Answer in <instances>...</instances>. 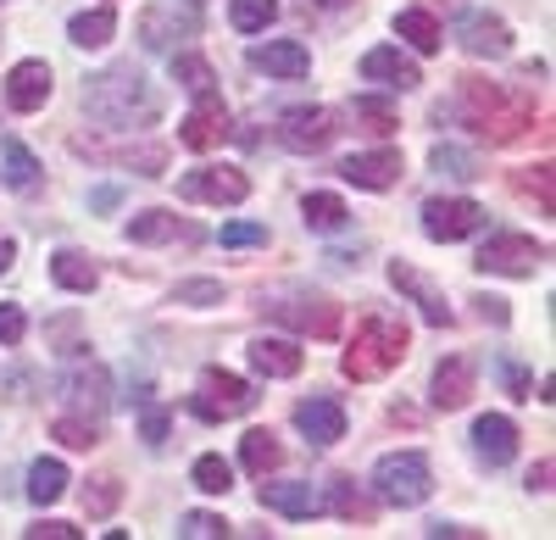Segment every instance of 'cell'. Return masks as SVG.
Masks as SVG:
<instances>
[{"label":"cell","mask_w":556,"mask_h":540,"mask_svg":"<svg viewBox=\"0 0 556 540\" xmlns=\"http://www.w3.org/2000/svg\"><path fill=\"white\" fill-rule=\"evenodd\" d=\"M451 112L490 146H518L534 128V96H523L513 84H490V78H456Z\"/></svg>","instance_id":"cell-1"},{"label":"cell","mask_w":556,"mask_h":540,"mask_svg":"<svg viewBox=\"0 0 556 540\" xmlns=\"http://www.w3.org/2000/svg\"><path fill=\"white\" fill-rule=\"evenodd\" d=\"M84 106H89V117L96 123H106V128H151L156 117H162V96L146 84V73H134V62L128 67H112V73H101V78H89V89H84Z\"/></svg>","instance_id":"cell-2"},{"label":"cell","mask_w":556,"mask_h":540,"mask_svg":"<svg viewBox=\"0 0 556 540\" xmlns=\"http://www.w3.org/2000/svg\"><path fill=\"white\" fill-rule=\"evenodd\" d=\"M406 346H412V335H406L401 318H390V312H367V318L356 324V340H351L345 356H340V368H345V379H356V385L384 379V374L401 368Z\"/></svg>","instance_id":"cell-3"},{"label":"cell","mask_w":556,"mask_h":540,"mask_svg":"<svg viewBox=\"0 0 556 540\" xmlns=\"http://www.w3.org/2000/svg\"><path fill=\"white\" fill-rule=\"evenodd\" d=\"M374 490L390 507H424L429 490H434V468H429L424 452H390L374 468Z\"/></svg>","instance_id":"cell-4"},{"label":"cell","mask_w":556,"mask_h":540,"mask_svg":"<svg viewBox=\"0 0 556 540\" xmlns=\"http://www.w3.org/2000/svg\"><path fill=\"white\" fill-rule=\"evenodd\" d=\"M545 262V246L529 235H490L479 251V274H501V279H534V267Z\"/></svg>","instance_id":"cell-5"},{"label":"cell","mask_w":556,"mask_h":540,"mask_svg":"<svg viewBox=\"0 0 556 540\" xmlns=\"http://www.w3.org/2000/svg\"><path fill=\"white\" fill-rule=\"evenodd\" d=\"M190 407L201 413V418H240V413H251L256 407V390L240 379V374H228V368H206L201 374V395L190 401Z\"/></svg>","instance_id":"cell-6"},{"label":"cell","mask_w":556,"mask_h":540,"mask_svg":"<svg viewBox=\"0 0 556 540\" xmlns=\"http://www.w3.org/2000/svg\"><path fill=\"white\" fill-rule=\"evenodd\" d=\"M484 229V206L468 201V196H434L424 206V235L440 240V246H456V240H468Z\"/></svg>","instance_id":"cell-7"},{"label":"cell","mask_w":556,"mask_h":540,"mask_svg":"<svg viewBox=\"0 0 556 540\" xmlns=\"http://www.w3.org/2000/svg\"><path fill=\"white\" fill-rule=\"evenodd\" d=\"M178 196L201 201V206H240L251 196V178L240 167H195L178 178Z\"/></svg>","instance_id":"cell-8"},{"label":"cell","mask_w":556,"mask_h":540,"mask_svg":"<svg viewBox=\"0 0 556 540\" xmlns=\"http://www.w3.org/2000/svg\"><path fill=\"white\" fill-rule=\"evenodd\" d=\"M223 134H228V106L217 101V89H206V96H195L190 117L178 123V140L190 146V151H212Z\"/></svg>","instance_id":"cell-9"},{"label":"cell","mask_w":556,"mask_h":540,"mask_svg":"<svg viewBox=\"0 0 556 540\" xmlns=\"http://www.w3.org/2000/svg\"><path fill=\"white\" fill-rule=\"evenodd\" d=\"M456 39H462L468 56H506L513 51V28H506L501 17H490V12H462L456 17Z\"/></svg>","instance_id":"cell-10"},{"label":"cell","mask_w":556,"mask_h":540,"mask_svg":"<svg viewBox=\"0 0 556 540\" xmlns=\"http://www.w3.org/2000/svg\"><path fill=\"white\" fill-rule=\"evenodd\" d=\"M334 112L323 106H301V112H285V123H278V140H285L290 151H323L334 140Z\"/></svg>","instance_id":"cell-11"},{"label":"cell","mask_w":556,"mask_h":540,"mask_svg":"<svg viewBox=\"0 0 556 540\" xmlns=\"http://www.w3.org/2000/svg\"><path fill=\"white\" fill-rule=\"evenodd\" d=\"M273 318L285 329H295V335H312V340L340 335V306L334 301H285V306H273Z\"/></svg>","instance_id":"cell-12"},{"label":"cell","mask_w":556,"mask_h":540,"mask_svg":"<svg viewBox=\"0 0 556 540\" xmlns=\"http://www.w3.org/2000/svg\"><path fill=\"white\" fill-rule=\"evenodd\" d=\"M390 285L401 290V296H412V306L424 312V324H434V329H451V306H445V296L417 274L412 262H390Z\"/></svg>","instance_id":"cell-13"},{"label":"cell","mask_w":556,"mask_h":540,"mask_svg":"<svg viewBox=\"0 0 556 540\" xmlns=\"http://www.w3.org/2000/svg\"><path fill=\"white\" fill-rule=\"evenodd\" d=\"M340 178L356 190H390L401 178V151H390V146L384 151H356V156L340 162Z\"/></svg>","instance_id":"cell-14"},{"label":"cell","mask_w":556,"mask_h":540,"mask_svg":"<svg viewBox=\"0 0 556 540\" xmlns=\"http://www.w3.org/2000/svg\"><path fill=\"white\" fill-rule=\"evenodd\" d=\"M295 424H301V435L312 440V445H334V440H345V407L334 395H312V401H301L295 407Z\"/></svg>","instance_id":"cell-15"},{"label":"cell","mask_w":556,"mask_h":540,"mask_svg":"<svg viewBox=\"0 0 556 540\" xmlns=\"http://www.w3.org/2000/svg\"><path fill=\"white\" fill-rule=\"evenodd\" d=\"M473 445H479V457L490 463V468H506L518 457V424L506 418V413H484L479 424H473Z\"/></svg>","instance_id":"cell-16"},{"label":"cell","mask_w":556,"mask_h":540,"mask_svg":"<svg viewBox=\"0 0 556 540\" xmlns=\"http://www.w3.org/2000/svg\"><path fill=\"white\" fill-rule=\"evenodd\" d=\"M45 101H51V67L45 62H17L7 73V106L12 112H39Z\"/></svg>","instance_id":"cell-17"},{"label":"cell","mask_w":556,"mask_h":540,"mask_svg":"<svg viewBox=\"0 0 556 540\" xmlns=\"http://www.w3.org/2000/svg\"><path fill=\"white\" fill-rule=\"evenodd\" d=\"M362 78H367V84H384V89H417V84H424L417 62H406L395 45H379V51H367V56H362Z\"/></svg>","instance_id":"cell-18"},{"label":"cell","mask_w":556,"mask_h":540,"mask_svg":"<svg viewBox=\"0 0 556 540\" xmlns=\"http://www.w3.org/2000/svg\"><path fill=\"white\" fill-rule=\"evenodd\" d=\"M251 62L262 73H273V78H306L312 73V51H306L301 39H267V45H256V51H251Z\"/></svg>","instance_id":"cell-19"},{"label":"cell","mask_w":556,"mask_h":540,"mask_svg":"<svg viewBox=\"0 0 556 540\" xmlns=\"http://www.w3.org/2000/svg\"><path fill=\"white\" fill-rule=\"evenodd\" d=\"M473 401V363L468 356H445V363L434 368V407L440 413H456Z\"/></svg>","instance_id":"cell-20"},{"label":"cell","mask_w":556,"mask_h":540,"mask_svg":"<svg viewBox=\"0 0 556 540\" xmlns=\"http://www.w3.org/2000/svg\"><path fill=\"white\" fill-rule=\"evenodd\" d=\"M262 507L267 513H285V518H317L323 513V497L301 479H278V485H262Z\"/></svg>","instance_id":"cell-21"},{"label":"cell","mask_w":556,"mask_h":540,"mask_svg":"<svg viewBox=\"0 0 556 540\" xmlns=\"http://www.w3.org/2000/svg\"><path fill=\"white\" fill-rule=\"evenodd\" d=\"M301 363H306V356H301L295 340H267V335L251 340V368H256L262 379H295Z\"/></svg>","instance_id":"cell-22"},{"label":"cell","mask_w":556,"mask_h":540,"mask_svg":"<svg viewBox=\"0 0 556 540\" xmlns=\"http://www.w3.org/2000/svg\"><path fill=\"white\" fill-rule=\"evenodd\" d=\"M51 279H56L62 290H73V296H89V290L101 285V267H96V256H84V251L62 246V251L51 256Z\"/></svg>","instance_id":"cell-23"},{"label":"cell","mask_w":556,"mask_h":540,"mask_svg":"<svg viewBox=\"0 0 556 540\" xmlns=\"http://www.w3.org/2000/svg\"><path fill=\"white\" fill-rule=\"evenodd\" d=\"M195 28H201L195 12H190V17H178V7H151L146 17H139V39H146L151 51H167L178 34H195Z\"/></svg>","instance_id":"cell-24"},{"label":"cell","mask_w":556,"mask_h":540,"mask_svg":"<svg viewBox=\"0 0 556 540\" xmlns=\"http://www.w3.org/2000/svg\"><path fill=\"white\" fill-rule=\"evenodd\" d=\"M395 34L412 45V51H424V56H434L440 45H445V34H440V17H434V12H424V7L401 12V17H395Z\"/></svg>","instance_id":"cell-25"},{"label":"cell","mask_w":556,"mask_h":540,"mask_svg":"<svg viewBox=\"0 0 556 540\" xmlns=\"http://www.w3.org/2000/svg\"><path fill=\"white\" fill-rule=\"evenodd\" d=\"M78 151L101 156V162L139 167V173H162V167H167V151H162V146H89V140H78Z\"/></svg>","instance_id":"cell-26"},{"label":"cell","mask_w":556,"mask_h":540,"mask_svg":"<svg viewBox=\"0 0 556 540\" xmlns=\"http://www.w3.org/2000/svg\"><path fill=\"white\" fill-rule=\"evenodd\" d=\"M117 34V12L112 7H96V12H78L67 23V39L78 45V51H101V45Z\"/></svg>","instance_id":"cell-27"},{"label":"cell","mask_w":556,"mask_h":540,"mask_svg":"<svg viewBox=\"0 0 556 540\" xmlns=\"http://www.w3.org/2000/svg\"><path fill=\"white\" fill-rule=\"evenodd\" d=\"M301 212H306V229H317V235H340L345 229V201L340 196H329V190H312L306 201H301Z\"/></svg>","instance_id":"cell-28"},{"label":"cell","mask_w":556,"mask_h":540,"mask_svg":"<svg viewBox=\"0 0 556 540\" xmlns=\"http://www.w3.org/2000/svg\"><path fill=\"white\" fill-rule=\"evenodd\" d=\"M128 240H134V246H167V240H178V217L162 212V206L134 212V217H128Z\"/></svg>","instance_id":"cell-29"},{"label":"cell","mask_w":556,"mask_h":540,"mask_svg":"<svg viewBox=\"0 0 556 540\" xmlns=\"http://www.w3.org/2000/svg\"><path fill=\"white\" fill-rule=\"evenodd\" d=\"M67 490V463H56V457H39L34 468H28V502H39V507H51L56 497Z\"/></svg>","instance_id":"cell-30"},{"label":"cell","mask_w":556,"mask_h":540,"mask_svg":"<svg viewBox=\"0 0 556 540\" xmlns=\"http://www.w3.org/2000/svg\"><path fill=\"white\" fill-rule=\"evenodd\" d=\"M278 457H285V445H278L273 429H251V435L240 440V463H245L256 479H267V468H278Z\"/></svg>","instance_id":"cell-31"},{"label":"cell","mask_w":556,"mask_h":540,"mask_svg":"<svg viewBox=\"0 0 556 540\" xmlns=\"http://www.w3.org/2000/svg\"><path fill=\"white\" fill-rule=\"evenodd\" d=\"M0 167H7V185H12V190H23V196L39 185V162H34V151H28V146H17V140L0 146Z\"/></svg>","instance_id":"cell-32"},{"label":"cell","mask_w":556,"mask_h":540,"mask_svg":"<svg viewBox=\"0 0 556 540\" xmlns=\"http://www.w3.org/2000/svg\"><path fill=\"white\" fill-rule=\"evenodd\" d=\"M112 385H106V368H78L73 379H67V395L78 401V407H89V413H106V395Z\"/></svg>","instance_id":"cell-33"},{"label":"cell","mask_w":556,"mask_h":540,"mask_svg":"<svg viewBox=\"0 0 556 540\" xmlns=\"http://www.w3.org/2000/svg\"><path fill=\"white\" fill-rule=\"evenodd\" d=\"M329 507H334L345 524H367V518H374V502H367L351 479H329Z\"/></svg>","instance_id":"cell-34"},{"label":"cell","mask_w":556,"mask_h":540,"mask_svg":"<svg viewBox=\"0 0 556 540\" xmlns=\"http://www.w3.org/2000/svg\"><path fill=\"white\" fill-rule=\"evenodd\" d=\"M190 479H195V490H206V497H228V490H235V468H228V463H223L217 452L195 457Z\"/></svg>","instance_id":"cell-35"},{"label":"cell","mask_w":556,"mask_h":540,"mask_svg":"<svg viewBox=\"0 0 556 540\" xmlns=\"http://www.w3.org/2000/svg\"><path fill=\"white\" fill-rule=\"evenodd\" d=\"M278 17V0H228V23L240 34H262Z\"/></svg>","instance_id":"cell-36"},{"label":"cell","mask_w":556,"mask_h":540,"mask_svg":"<svg viewBox=\"0 0 556 540\" xmlns=\"http://www.w3.org/2000/svg\"><path fill=\"white\" fill-rule=\"evenodd\" d=\"M51 435H56L62 445H73V452H89V445H101V424H96V418H73V413H62V418L51 424Z\"/></svg>","instance_id":"cell-37"},{"label":"cell","mask_w":556,"mask_h":540,"mask_svg":"<svg viewBox=\"0 0 556 540\" xmlns=\"http://www.w3.org/2000/svg\"><path fill=\"white\" fill-rule=\"evenodd\" d=\"M434 173L456 178V185H468V178H479V156H468L462 146H434Z\"/></svg>","instance_id":"cell-38"},{"label":"cell","mask_w":556,"mask_h":540,"mask_svg":"<svg viewBox=\"0 0 556 540\" xmlns=\"http://www.w3.org/2000/svg\"><path fill=\"white\" fill-rule=\"evenodd\" d=\"M351 117H356V123H367L374 134H390V128H395V106H390V101H379V96H356V101H351Z\"/></svg>","instance_id":"cell-39"},{"label":"cell","mask_w":556,"mask_h":540,"mask_svg":"<svg viewBox=\"0 0 556 540\" xmlns=\"http://www.w3.org/2000/svg\"><path fill=\"white\" fill-rule=\"evenodd\" d=\"M518 190H523V196H534L545 217L556 212V190H551V162H540V167H523V173H518Z\"/></svg>","instance_id":"cell-40"},{"label":"cell","mask_w":556,"mask_h":540,"mask_svg":"<svg viewBox=\"0 0 556 540\" xmlns=\"http://www.w3.org/2000/svg\"><path fill=\"white\" fill-rule=\"evenodd\" d=\"M173 78H178L184 89H195V96H206V89L217 84V73H212L201 56H173Z\"/></svg>","instance_id":"cell-41"},{"label":"cell","mask_w":556,"mask_h":540,"mask_svg":"<svg viewBox=\"0 0 556 540\" xmlns=\"http://www.w3.org/2000/svg\"><path fill=\"white\" fill-rule=\"evenodd\" d=\"M117 502H123V485L117 479H96V490H84V513L89 518H106Z\"/></svg>","instance_id":"cell-42"},{"label":"cell","mask_w":556,"mask_h":540,"mask_svg":"<svg viewBox=\"0 0 556 540\" xmlns=\"http://www.w3.org/2000/svg\"><path fill=\"white\" fill-rule=\"evenodd\" d=\"M178 535L184 540H217V535H228V524L217 513H184L178 518Z\"/></svg>","instance_id":"cell-43"},{"label":"cell","mask_w":556,"mask_h":540,"mask_svg":"<svg viewBox=\"0 0 556 540\" xmlns=\"http://www.w3.org/2000/svg\"><path fill=\"white\" fill-rule=\"evenodd\" d=\"M217 301H223L217 279H184L178 285V306H217Z\"/></svg>","instance_id":"cell-44"},{"label":"cell","mask_w":556,"mask_h":540,"mask_svg":"<svg viewBox=\"0 0 556 540\" xmlns=\"http://www.w3.org/2000/svg\"><path fill=\"white\" fill-rule=\"evenodd\" d=\"M228 251H240V246H267V229L262 223H223V235H217Z\"/></svg>","instance_id":"cell-45"},{"label":"cell","mask_w":556,"mask_h":540,"mask_svg":"<svg viewBox=\"0 0 556 540\" xmlns=\"http://www.w3.org/2000/svg\"><path fill=\"white\" fill-rule=\"evenodd\" d=\"M501 379H506V390H513L518 401H534V379H529V368L513 363V356H501Z\"/></svg>","instance_id":"cell-46"},{"label":"cell","mask_w":556,"mask_h":540,"mask_svg":"<svg viewBox=\"0 0 556 540\" xmlns=\"http://www.w3.org/2000/svg\"><path fill=\"white\" fill-rule=\"evenodd\" d=\"M23 335H28V318H23V306H12V301H7V306H0V346H17Z\"/></svg>","instance_id":"cell-47"},{"label":"cell","mask_w":556,"mask_h":540,"mask_svg":"<svg viewBox=\"0 0 556 540\" xmlns=\"http://www.w3.org/2000/svg\"><path fill=\"white\" fill-rule=\"evenodd\" d=\"M139 435H146V445H162L167 440V413L162 407H146V413H139Z\"/></svg>","instance_id":"cell-48"},{"label":"cell","mask_w":556,"mask_h":540,"mask_svg":"<svg viewBox=\"0 0 556 540\" xmlns=\"http://www.w3.org/2000/svg\"><path fill=\"white\" fill-rule=\"evenodd\" d=\"M28 540H78V529L73 524H62V518H39L34 529H23Z\"/></svg>","instance_id":"cell-49"},{"label":"cell","mask_w":556,"mask_h":540,"mask_svg":"<svg viewBox=\"0 0 556 540\" xmlns=\"http://www.w3.org/2000/svg\"><path fill=\"white\" fill-rule=\"evenodd\" d=\"M473 306H479V318H484V324H495V329L513 324V312H506V301H501V296H473Z\"/></svg>","instance_id":"cell-50"},{"label":"cell","mask_w":556,"mask_h":540,"mask_svg":"<svg viewBox=\"0 0 556 540\" xmlns=\"http://www.w3.org/2000/svg\"><path fill=\"white\" fill-rule=\"evenodd\" d=\"M545 485H551V463H540V468L529 474V490H545Z\"/></svg>","instance_id":"cell-51"},{"label":"cell","mask_w":556,"mask_h":540,"mask_svg":"<svg viewBox=\"0 0 556 540\" xmlns=\"http://www.w3.org/2000/svg\"><path fill=\"white\" fill-rule=\"evenodd\" d=\"M12 262H17V246H12V240H0V274H7Z\"/></svg>","instance_id":"cell-52"},{"label":"cell","mask_w":556,"mask_h":540,"mask_svg":"<svg viewBox=\"0 0 556 540\" xmlns=\"http://www.w3.org/2000/svg\"><path fill=\"white\" fill-rule=\"evenodd\" d=\"M312 7H323V12H340V7H351V0H312Z\"/></svg>","instance_id":"cell-53"},{"label":"cell","mask_w":556,"mask_h":540,"mask_svg":"<svg viewBox=\"0 0 556 540\" xmlns=\"http://www.w3.org/2000/svg\"><path fill=\"white\" fill-rule=\"evenodd\" d=\"M190 7H201V0H190Z\"/></svg>","instance_id":"cell-54"}]
</instances>
